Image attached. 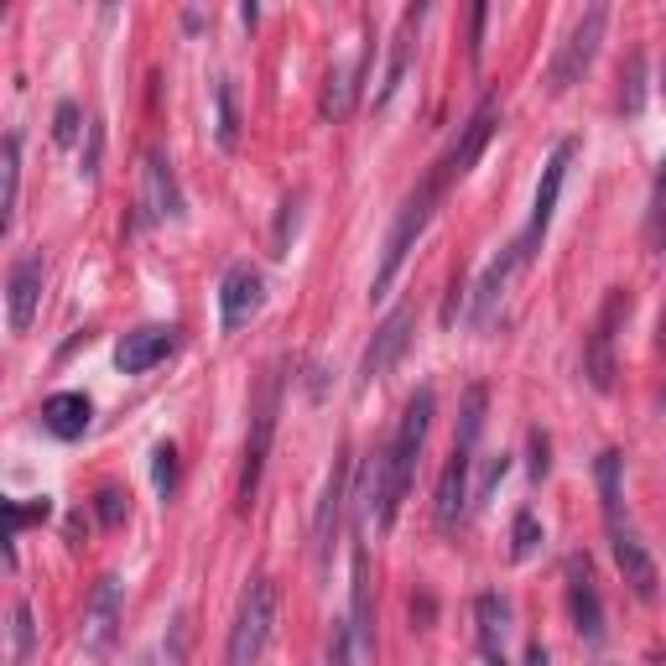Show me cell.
I'll use <instances>...</instances> for the list:
<instances>
[{
  "label": "cell",
  "mask_w": 666,
  "mask_h": 666,
  "mask_svg": "<svg viewBox=\"0 0 666 666\" xmlns=\"http://www.w3.org/2000/svg\"><path fill=\"white\" fill-rule=\"evenodd\" d=\"M567 615H573V625H578V635L588 646L604 641V604H598L588 557H567Z\"/></svg>",
  "instance_id": "9a60e30c"
},
{
  "label": "cell",
  "mask_w": 666,
  "mask_h": 666,
  "mask_svg": "<svg viewBox=\"0 0 666 666\" xmlns=\"http://www.w3.org/2000/svg\"><path fill=\"white\" fill-rule=\"evenodd\" d=\"M526 666H547V646H542V641H531L526 646Z\"/></svg>",
  "instance_id": "ee69618b"
},
{
  "label": "cell",
  "mask_w": 666,
  "mask_h": 666,
  "mask_svg": "<svg viewBox=\"0 0 666 666\" xmlns=\"http://www.w3.org/2000/svg\"><path fill=\"white\" fill-rule=\"evenodd\" d=\"M631 318V291L625 287H609L604 308H598L588 339H583V376L594 391H609L615 386V339H619V324Z\"/></svg>",
  "instance_id": "52a82bcc"
},
{
  "label": "cell",
  "mask_w": 666,
  "mask_h": 666,
  "mask_svg": "<svg viewBox=\"0 0 666 666\" xmlns=\"http://www.w3.org/2000/svg\"><path fill=\"white\" fill-rule=\"evenodd\" d=\"M662 100H666V69H662Z\"/></svg>",
  "instance_id": "7dc6e473"
},
{
  "label": "cell",
  "mask_w": 666,
  "mask_h": 666,
  "mask_svg": "<svg viewBox=\"0 0 666 666\" xmlns=\"http://www.w3.org/2000/svg\"><path fill=\"white\" fill-rule=\"evenodd\" d=\"M183 214V188L162 146H146L141 156V224H162Z\"/></svg>",
  "instance_id": "8fae6325"
},
{
  "label": "cell",
  "mask_w": 666,
  "mask_h": 666,
  "mask_svg": "<svg viewBox=\"0 0 666 666\" xmlns=\"http://www.w3.org/2000/svg\"><path fill=\"white\" fill-rule=\"evenodd\" d=\"M619 110L631 120L646 110V52L641 48H635L631 58H625V69H619Z\"/></svg>",
  "instance_id": "cb8c5ba5"
},
{
  "label": "cell",
  "mask_w": 666,
  "mask_h": 666,
  "mask_svg": "<svg viewBox=\"0 0 666 666\" xmlns=\"http://www.w3.org/2000/svg\"><path fill=\"white\" fill-rule=\"evenodd\" d=\"M37 650V619H32V598L11 604V666H27Z\"/></svg>",
  "instance_id": "83f0119b"
},
{
  "label": "cell",
  "mask_w": 666,
  "mask_h": 666,
  "mask_svg": "<svg viewBox=\"0 0 666 666\" xmlns=\"http://www.w3.org/2000/svg\"><path fill=\"white\" fill-rule=\"evenodd\" d=\"M573 156H578V141H573V136L552 146L547 167H542V183H536V198H531V219H526V229H521V239H515V256H521V266H531V260H536V250H542V239H547L552 214H557V198H563L567 162H573Z\"/></svg>",
  "instance_id": "5b68a950"
},
{
  "label": "cell",
  "mask_w": 666,
  "mask_h": 666,
  "mask_svg": "<svg viewBox=\"0 0 666 666\" xmlns=\"http://www.w3.org/2000/svg\"><path fill=\"white\" fill-rule=\"evenodd\" d=\"M474 615H479V641H484V650H490V656H500V641H505V619H511L505 598H500V594H479Z\"/></svg>",
  "instance_id": "4316f807"
},
{
  "label": "cell",
  "mask_w": 666,
  "mask_h": 666,
  "mask_svg": "<svg viewBox=\"0 0 666 666\" xmlns=\"http://www.w3.org/2000/svg\"><path fill=\"white\" fill-rule=\"evenodd\" d=\"M432 609H438V604H432V594H422V598H411V615H417V625H422V631H428V619H432Z\"/></svg>",
  "instance_id": "7bdbcfd3"
},
{
  "label": "cell",
  "mask_w": 666,
  "mask_h": 666,
  "mask_svg": "<svg viewBox=\"0 0 666 666\" xmlns=\"http://www.w3.org/2000/svg\"><path fill=\"white\" fill-rule=\"evenodd\" d=\"M188 646H193V619L177 615L167 625V666H183L188 662Z\"/></svg>",
  "instance_id": "e575fe53"
},
{
  "label": "cell",
  "mask_w": 666,
  "mask_h": 666,
  "mask_svg": "<svg viewBox=\"0 0 666 666\" xmlns=\"http://www.w3.org/2000/svg\"><path fill=\"white\" fill-rule=\"evenodd\" d=\"M344 500H349V453L334 459L328 484H324V505L312 515V557H318V573H328V563H334V536H339V521H344Z\"/></svg>",
  "instance_id": "4fadbf2b"
},
{
  "label": "cell",
  "mask_w": 666,
  "mask_h": 666,
  "mask_svg": "<svg viewBox=\"0 0 666 666\" xmlns=\"http://www.w3.org/2000/svg\"><path fill=\"white\" fill-rule=\"evenodd\" d=\"M79 104L73 100H63L58 104V115H52V141H58V146H73V141H79Z\"/></svg>",
  "instance_id": "8d00e7d4"
},
{
  "label": "cell",
  "mask_w": 666,
  "mask_h": 666,
  "mask_svg": "<svg viewBox=\"0 0 666 666\" xmlns=\"http://www.w3.org/2000/svg\"><path fill=\"white\" fill-rule=\"evenodd\" d=\"M152 484H156V495L162 500H172V490H177V448L172 443L152 448Z\"/></svg>",
  "instance_id": "1f68e13d"
},
{
  "label": "cell",
  "mask_w": 666,
  "mask_h": 666,
  "mask_svg": "<svg viewBox=\"0 0 666 666\" xmlns=\"http://www.w3.org/2000/svg\"><path fill=\"white\" fill-rule=\"evenodd\" d=\"M100 156H104V120H89V141H84V177H100Z\"/></svg>",
  "instance_id": "ab89813d"
},
{
  "label": "cell",
  "mask_w": 666,
  "mask_h": 666,
  "mask_svg": "<svg viewBox=\"0 0 666 666\" xmlns=\"http://www.w3.org/2000/svg\"><path fill=\"white\" fill-rule=\"evenodd\" d=\"M349 631L359 635V650H376V604H370V557L355 547V619Z\"/></svg>",
  "instance_id": "7402d4cb"
},
{
  "label": "cell",
  "mask_w": 666,
  "mask_h": 666,
  "mask_svg": "<svg viewBox=\"0 0 666 666\" xmlns=\"http://www.w3.org/2000/svg\"><path fill=\"white\" fill-rule=\"evenodd\" d=\"M0 177H6V193H0V229L17 224V193H21V136L11 131L6 146H0Z\"/></svg>",
  "instance_id": "603a6c76"
},
{
  "label": "cell",
  "mask_w": 666,
  "mask_h": 666,
  "mask_svg": "<svg viewBox=\"0 0 666 666\" xmlns=\"http://www.w3.org/2000/svg\"><path fill=\"white\" fill-rule=\"evenodd\" d=\"M177 344V328H162V324H146V328H131L125 339L115 344V370L120 376H146L152 365L172 355Z\"/></svg>",
  "instance_id": "2e32d148"
},
{
  "label": "cell",
  "mask_w": 666,
  "mask_h": 666,
  "mask_svg": "<svg viewBox=\"0 0 666 666\" xmlns=\"http://www.w3.org/2000/svg\"><path fill=\"white\" fill-rule=\"evenodd\" d=\"M266 303V276L250 266V260H235L219 281V328L224 334H235L239 324H250Z\"/></svg>",
  "instance_id": "7c38bea8"
},
{
  "label": "cell",
  "mask_w": 666,
  "mask_h": 666,
  "mask_svg": "<svg viewBox=\"0 0 666 666\" xmlns=\"http://www.w3.org/2000/svg\"><path fill=\"white\" fill-rule=\"evenodd\" d=\"M136 666H156V662H152V656H141V662H136Z\"/></svg>",
  "instance_id": "bcb514c9"
},
{
  "label": "cell",
  "mask_w": 666,
  "mask_h": 666,
  "mask_svg": "<svg viewBox=\"0 0 666 666\" xmlns=\"http://www.w3.org/2000/svg\"><path fill=\"white\" fill-rule=\"evenodd\" d=\"M484 407H490V386L474 380V386L463 391V411H459V448H469V453H474L479 432H484Z\"/></svg>",
  "instance_id": "484cf974"
},
{
  "label": "cell",
  "mask_w": 666,
  "mask_h": 666,
  "mask_svg": "<svg viewBox=\"0 0 666 666\" xmlns=\"http://www.w3.org/2000/svg\"><path fill=\"white\" fill-rule=\"evenodd\" d=\"M619 453L615 448H604V453H598L594 459V479H598V500H604V521H609V526H619Z\"/></svg>",
  "instance_id": "d4e9b609"
},
{
  "label": "cell",
  "mask_w": 666,
  "mask_h": 666,
  "mask_svg": "<svg viewBox=\"0 0 666 666\" xmlns=\"http://www.w3.org/2000/svg\"><path fill=\"white\" fill-rule=\"evenodd\" d=\"M432 411H438V396H432V386H422V391L407 401V411H401L396 438L386 443V484H380V500H376V526L380 531H391L396 515H401V500H407L417 459H422V443H428Z\"/></svg>",
  "instance_id": "6da1fadb"
},
{
  "label": "cell",
  "mask_w": 666,
  "mask_h": 666,
  "mask_svg": "<svg viewBox=\"0 0 666 666\" xmlns=\"http://www.w3.org/2000/svg\"><path fill=\"white\" fill-rule=\"evenodd\" d=\"M484 21H490V6H474L469 11V63H484Z\"/></svg>",
  "instance_id": "f35d334b"
},
{
  "label": "cell",
  "mask_w": 666,
  "mask_h": 666,
  "mask_svg": "<svg viewBox=\"0 0 666 666\" xmlns=\"http://www.w3.org/2000/svg\"><path fill=\"white\" fill-rule=\"evenodd\" d=\"M411 328H417V308H411V303H396V308L386 312V324L376 328V339H370L365 359H359V386L391 376L396 365H401V355L411 349Z\"/></svg>",
  "instance_id": "30bf717a"
},
{
  "label": "cell",
  "mask_w": 666,
  "mask_h": 666,
  "mask_svg": "<svg viewBox=\"0 0 666 666\" xmlns=\"http://www.w3.org/2000/svg\"><path fill=\"white\" fill-rule=\"evenodd\" d=\"M281 386H287V365H271L266 380H260V391H256V407H250V438H245V469H239V511L256 505L260 469H266V453H271V438H276Z\"/></svg>",
  "instance_id": "277c9868"
},
{
  "label": "cell",
  "mask_w": 666,
  "mask_h": 666,
  "mask_svg": "<svg viewBox=\"0 0 666 666\" xmlns=\"http://www.w3.org/2000/svg\"><path fill=\"white\" fill-rule=\"evenodd\" d=\"M328 666H355V631H349V619H334V631H328Z\"/></svg>",
  "instance_id": "836d02e7"
},
{
  "label": "cell",
  "mask_w": 666,
  "mask_h": 666,
  "mask_svg": "<svg viewBox=\"0 0 666 666\" xmlns=\"http://www.w3.org/2000/svg\"><path fill=\"white\" fill-rule=\"evenodd\" d=\"M214 104H219V125H214V136H219L224 152H235V146H239V100H235V79H219V84H214Z\"/></svg>",
  "instance_id": "f1b7e54d"
},
{
  "label": "cell",
  "mask_w": 666,
  "mask_h": 666,
  "mask_svg": "<svg viewBox=\"0 0 666 666\" xmlns=\"http://www.w3.org/2000/svg\"><path fill=\"white\" fill-rule=\"evenodd\" d=\"M94 515H100L104 531L125 526V515H131V495H125L120 484H100V495H94Z\"/></svg>",
  "instance_id": "4dcf8cb0"
},
{
  "label": "cell",
  "mask_w": 666,
  "mask_h": 666,
  "mask_svg": "<svg viewBox=\"0 0 666 666\" xmlns=\"http://www.w3.org/2000/svg\"><path fill=\"white\" fill-rule=\"evenodd\" d=\"M515 266H521V256H515V245H505V256L490 260V271L479 276V287H474V308H469V318H474V324H490V312H495L500 291H505V281H511Z\"/></svg>",
  "instance_id": "44dd1931"
},
{
  "label": "cell",
  "mask_w": 666,
  "mask_h": 666,
  "mask_svg": "<svg viewBox=\"0 0 666 666\" xmlns=\"http://www.w3.org/2000/svg\"><path fill=\"white\" fill-rule=\"evenodd\" d=\"M505 469H511V453H495V459H484V479H479L474 500H490V495H495V484L505 479Z\"/></svg>",
  "instance_id": "60d3db41"
},
{
  "label": "cell",
  "mask_w": 666,
  "mask_h": 666,
  "mask_svg": "<svg viewBox=\"0 0 666 666\" xmlns=\"http://www.w3.org/2000/svg\"><path fill=\"white\" fill-rule=\"evenodd\" d=\"M276 604H281V588L276 578H256L239 598V615L229 625V646H224V666H256L260 650L271 646L276 631Z\"/></svg>",
  "instance_id": "3957f363"
},
{
  "label": "cell",
  "mask_w": 666,
  "mask_h": 666,
  "mask_svg": "<svg viewBox=\"0 0 666 666\" xmlns=\"http://www.w3.org/2000/svg\"><path fill=\"white\" fill-rule=\"evenodd\" d=\"M297 214H303V188L281 198V214H276V229H271V256H276V260L291 250V235H297Z\"/></svg>",
  "instance_id": "f546056e"
},
{
  "label": "cell",
  "mask_w": 666,
  "mask_h": 666,
  "mask_svg": "<svg viewBox=\"0 0 666 666\" xmlns=\"http://www.w3.org/2000/svg\"><path fill=\"white\" fill-rule=\"evenodd\" d=\"M536 547H542V526H536V515L531 511H521L515 515V526H511V557L515 563H526Z\"/></svg>",
  "instance_id": "d6a6232c"
},
{
  "label": "cell",
  "mask_w": 666,
  "mask_h": 666,
  "mask_svg": "<svg viewBox=\"0 0 666 666\" xmlns=\"http://www.w3.org/2000/svg\"><path fill=\"white\" fill-rule=\"evenodd\" d=\"M239 21H245V27H256V21H260V6H256V0H245V6H239Z\"/></svg>",
  "instance_id": "f6af8a7d"
},
{
  "label": "cell",
  "mask_w": 666,
  "mask_h": 666,
  "mask_svg": "<svg viewBox=\"0 0 666 666\" xmlns=\"http://www.w3.org/2000/svg\"><path fill=\"white\" fill-rule=\"evenodd\" d=\"M6 511H11V536H17L21 526H27V521H48V495L42 500H32V505H27V500H11V505H6Z\"/></svg>",
  "instance_id": "74e56055"
},
{
  "label": "cell",
  "mask_w": 666,
  "mask_h": 666,
  "mask_svg": "<svg viewBox=\"0 0 666 666\" xmlns=\"http://www.w3.org/2000/svg\"><path fill=\"white\" fill-rule=\"evenodd\" d=\"M547 453H552L547 432H542V428H531V474H536V479H542V474H547V469H552V459H547Z\"/></svg>",
  "instance_id": "b9f144b4"
},
{
  "label": "cell",
  "mask_w": 666,
  "mask_h": 666,
  "mask_svg": "<svg viewBox=\"0 0 666 666\" xmlns=\"http://www.w3.org/2000/svg\"><path fill=\"white\" fill-rule=\"evenodd\" d=\"M604 27H609V6H588V11L567 27L563 48H557V58H552V69H547V94H567V89L588 73L598 42H604Z\"/></svg>",
  "instance_id": "8992f818"
},
{
  "label": "cell",
  "mask_w": 666,
  "mask_h": 666,
  "mask_svg": "<svg viewBox=\"0 0 666 666\" xmlns=\"http://www.w3.org/2000/svg\"><path fill=\"white\" fill-rule=\"evenodd\" d=\"M495 125H500V100H495V94H484V100L474 104V115L463 120L459 141H453V146L438 156V172H443V183H459V177H469V172H474V162L484 156L490 136H495Z\"/></svg>",
  "instance_id": "9c48e42d"
},
{
  "label": "cell",
  "mask_w": 666,
  "mask_h": 666,
  "mask_svg": "<svg viewBox=\"0 0 666 666\" xmlns=\"http://www.w3.org/2000/svg\"><path fill=\"white\" fill-rule=\"evenodd\" d=\"M609 542H615V563H619V573H625V583H631V594L650 604L656 588H662V573H656V557L646 552V542L625 526H609Z\"/></svg>",
  "instance_id": "e0dca14e"
},
{
  "label": "cell",
  "mask_w": 666,
  "mask_h": 666,
  "mask_svg": "<svg viewBox=\"0 0 666 666\" xmlns=\"http://www.w3.org/2000/svg\"><path fill=\"white\" fill-rule=\"evenodd\" d=\"M89 422H94V401H89L84 391H58L42 401V428H48L52 438H63V443L84 438Z\"/></svg>",
  "instance_id": "d6986e66"
},
{
  "label": "cell",
  "mask_w": 666,
  "mask_h": 666,
  "mask_svg": "<svg viewBox=\"0 0 666 666\" xmlns=\"http://www.w3.org/2000/svg\"><path fill=\"white\" fill-rule=\"evenodd\" d=\"M42 281H48L42 256H37V250L17 256L11 281H6V318H11V334H27V328H32L37 308H42Z\"/></svg>",
  "instance_id": "5bb4252c"
},
{
  "label": "cell",
  "mask_w": 666,
  "mask_h": 666,
  "mask_svg": "<svg viewBox=\"0 0 666 666\" xmlns=\"http://www.w3.org/2000/svg\"><path fill=\"white\" fill-rule=\"evenodd\" d=\"M469 448L453 443V453H448L443 474H438V495H432V515H438V526H459V515L469 511Z\"/></svg>",
  "instance_id": "ac0fdd59"
},
{
  "label": "cell",
  "mask_w": 666,
  "mask_h": 666,
  "mask_svg": "<svg viewBox=\"0 0 666 666\" xmlns=\"http://www.w3.org/2000/svg\"><path fill=\"white\" fill-rule=\"evenodd\" d=\"M120 615H125V583L115 573H100L84 598V619H79V641H84L89 656H104V650L115 646Z\"/></svg>",
  "instance_id": "ba28073f"
},
{
  "label": "cell",
  "mask_w": 666,
  "mask_h": 666,
  "mask_svg": "<svg viewBox=\"0 0 666 666\" xmlns=\"http://www.w3.org/2000/svg\"><path fill=\"white\" fill-rule=\"evenodd\" d=\"M422 17H428V6H407V11H401V27H396V42H391V63H386V79H380V89H376V110H386L391 94L401 89V79H407L411 37H417V21H422Z\"/></svg>",
  "instance_id": "ffe728a7"
},
{
  "label": "cell",
  "mask_w": 666,
  "mask_h": 666,
  "mask_svg": "<svg viewBox=\"0 0 666 666\" xmlns=\"http://www.w3.org/2000/svg\"><path fill=\"white\" fill-rule=\"evenodd\" d=\"M443 193H448V183H443V172H438V167H432L428 177H422V183L407 193V204H401V214H396V224H391V235H386V256H380V266H376L370 297H386V291H391L396 271H401V260H407V250L417 245V235L432 224L438 204H443Z\"/></svg>",
  "instance_id": "7a4b0ae2"
},
{
  "label": "cell",
  "mask_w": 666,
  "mask_h": 666,
  "mask_svg": "<svg viewBox=\"0 0 666 666\" xmlns=\"http://www.w3.org/2000/svg\"><path fill=\"white\" fill-rule=\"evenodd\" d=\"M650 239H656V250H666V156L656 172V198H650Z\"/></svg>",
  "instance_id": "d590c367"
}]
</instances>
